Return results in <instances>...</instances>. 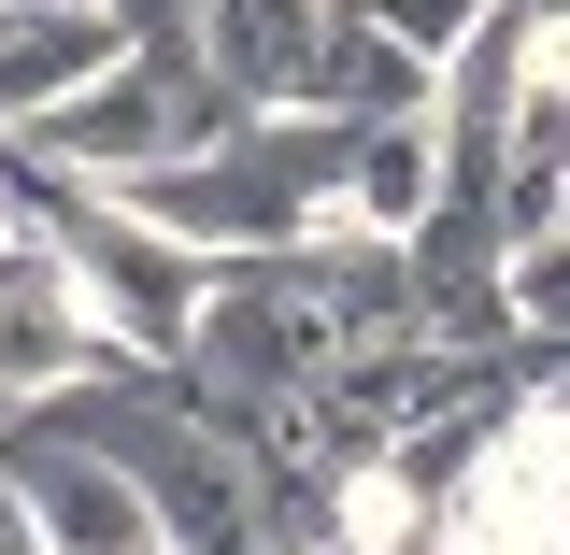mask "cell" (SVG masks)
Wrapping results in <instances>:
<instances>
[{
    "label": "cell",
    "instance_id": "7a4b0ae2",
    "mask_svg": "<svg viewBox=\"0 0 570 555\" xmlns=\"http://www.w3.org/2000/svg\"><path fill=\"white\" fill-rule=\"evenodd\" d=\"M0 470H14V498H29L43 555H157V513H142V485L115 470V456L14 427V456H0Z\"/></svg>",
    "mask_w": 570,
    "mask_h": 555
},
{
    "label": "cell",
    "instance_id": "6da1fadb",
    "mask_svg": "<svg viewBox=\"0 0 570 555\" xmlns=\"http://www.w3.org/2000/svg\"><path fill=\"white\" fill-rule=\"evenodd\" d=\"M214 129H243V100H228L186 43H129L100 86H71L58 115H29V142H43L58 171H86V186H129L157 157H200Z\"/></svg>",
    "mask_w": 570,
    "mask_h": 555
},
{
    "label": "cell",
    "instance_id": "5b68a950",
    "mask_svg": "<svg viewBox=\"0 0 570 555\" xmlns=\"http://www.w3.org/2000/svg\"><path fill=\"white\" fill-rule=\"evenodd\" d=\"M428 200H442L428 115H414V129H356V157H343V214H328V228H356V242H414Z\"/></svg>",
    "mask_w": 570,
    "mask_h": 555
},
{
    "label": "cell",
    "instance_id": "9c48e42d",
    "mask_svg": "<svg viewBox=\"0 0 570 555\" xmlns=\"http://www.w3.org/2000/svg\"><path fill=\"white\" fill-rule=\"evenodd\" d=\"M0 242H14V228H0Z\"/></svg>",
    "mask_w": 570,
    "mask_h": 555
},
{
    "label": "cell",
    "instance_id": "3957f363",
    "mask_svg": "<svg viewBox=\"0 0 570 555\" xmlns=\"http://www.w3.org/2000/svg\"><path fill=\"white\" fill-rule=\"evenodd\" d=\"M115 58H129V29L100 0H0V129L58 115L71 86H100Z\"/></svg>",
    "mask_w": 570,
    "mask_h": 555
},
{
    "label": "cell",
    "instance_id": "277c9868",
    "mask_svg": "<svg viewBox=\"0 0 570 555\" xmlns=\"http://www.w3.org/2000/svg\"><path fill=\"white\" fill-rule=\"evenodd\" d=\"M186 29H200L186 58H200L243 115H285V100H299V58H314V29H328V0H200Z\"/></svg>",
    "mask_w": 570,
    "mask_h": 555
},
{
    "label": "cell",
    "instance_id": "ba28073f",
    "mask_svg": "<svg viewBox=\"0 0 570 555\" xmlns=\"http://www.w3.org/2000/svg\"><path fill=\"white\" fill-rule=\"evenodd\" d=\"M0 427H14V399H0Z\"/></svg>",
    "mask_w": 570,
    "mask_h": 555
},
{
    "label": "cell",
    "instance_id": "8992f818",
    "mask_svg": "<svg viewBox=\"0 0 570 555\" xmlns=\"http://www.w3.org/2000/svg\"><path fill=\"white\" fill-rule=\"evenodd\" d=\"M356 14H371L400 58H428V71H442L456 43H471V29H485V0H356Z\"/></svg>",
    "mask_w": 570,
    "mask_h": 555
},
{
    "label": "cell",
    "instance_id": "52a82bcc",
    "mask_svg": "<svg viewBox=\"0 0 570 555\" xmlns=\"http://www.w3.org/2000/svg\"><path fill=\"white\" fill-rule=\"evenodd\" d=\"M0 555H43V527H29V498H14V470H0Z\"/></svg>",
    "mask_w": 570,
    "mask_h": 555
}]
</instances>
